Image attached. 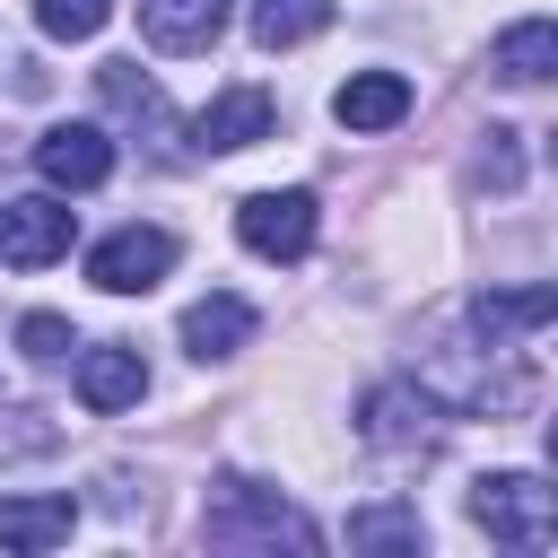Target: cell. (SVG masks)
<instances>
[{"instance_id":"1","label":"cell","mask_w":558,"mask_h":558,"mask_svg":"<svg viewBox=\"0 0 558 558\" xmlns=\"http://www.w3.org/2000/svg\"><path fill=\"white\" fill-rule=\"evenodd\" d=\"M201 532H209V549H323V532L279 497V488H262V480H244V471H227V480H209V506H201Z\"/></svg>"},{"instance_id":"2","label":"cell","mask_w":558,"mask_h":558,"mask_svg":"<svg viewBox=\"0 0 558 558\" xmlns=\"http://www.w3.org/2000/svg\"><path fill=\"white\" fill-rule=\"evenodd\" d=\"M471 523L506 549H549L558 541V488L541 471H488V480H471Z\"/></svg>"},{"instance_id":"3","label":"cell","mask_w":558,"mask_h":558,"mask_svg":"<svg viewBox=\"0 0 558 558\" xmlns=\"http://www.w3.org/2000/svg\"><path fill=\"white\" fill-rule=\"evenodd\" d=\"M357 436L375 453H436L445 445V401L427 384H375L357 401Z\"/></svg>"},{"instance_id":"4","label":"cell","mask_w":558,"mask_h":558,"mask_svg":"<svg viewBox=\"0 0 558 558\" xmlns=\"http://www.w3.org/2000/svg\"><path fill=\"white\" fill-rule=\"evenodd\" d=\"M314 227H323V209H314L305 183H288V192H244V201H235V235H244V253H262V262H305V253H314Z\"/></svg>"},{"instance_id":"5","label":"cell","mask_w":558,"mask_h":558,"mask_svg":"<svg viewBox=\"0 0 558 558\" xmlns=\"http://www.w3.org/2000/svg\"><path fill=\"white\" fill-rule=\"evenodd\" d=\"M166 270H174V235H166V227H113V235L87 253V279H96L105 296H148Z\"/></svg>"},{"instance_id":"6","label":"cell","mask_w":558,"mask_h":558,"mask_svg":"<svg viewBox=\"0 0 558 558\" xmlns=\"http://www.w3.org/2000/svg\"><path fill=\"white\" fill-rule=\"evenodd\" d=\"M35 174H44L52 192H96V183L113 174V140H105L96 122H52V131L35 140Z\"/></svg>"},{"instance_id":"7","label":"cell","mask_w":558,"mask_h":558,"mask_svg":"<svg viewBox=\"0 0 558 558\" xmlns=\"http://www.w3.org/2000/svg\"><path fill=\"white\" fill-rule=\"evenodd\" d=\"M61 253H70V209H61L52 192H35V201H9V209H0V262L44 270V262H61Z\"/></svg>"},{"instance_id":"8","label":"cell","mask_w":558,"mask_h":558,"mask_svg":"<svg viewBox=\"0 0 558 558\" xmlns=\"http://www.w3.org/2000/svg\"><path fill=\"white\" fill-rule=\"evenodd\" d=\"M270 122H279V105H270L262 87H227V96H209V105H201L192 140H201L209 157H227V148H253V140H270Z\"/></svg>"},{"instance_id":"9","label":"cell","mask_w":558,"mask_h":558,"mask_svg":"<svg viewBox=\"0 0 558 558\" xmlns=\"http://www.w3.org/2000/svg\"><path fill=\"white\" fill-rule=\"evenodd\" d=\"M140 392H148V366H140V349H122V340H96V349L78 357V401H87L96 418H113V410H140Z\"/></svg>"},{"instance_id":"10","label":"cell","mask_w":558,"mask_h":558,"mask_svg":"<svg viewBox=\"0 0 558 558\" xmlns=\"http://www.w3.org/2000/svg\"><path fill=\"white\" fill-rule=\"evenodd\" d=\"M235 0H140V35L157 52H209Z\"/></svg>"},{"instance_id":"11","label":"cell","mask_w":558,"mask_h":558,"mask_svg":"<svg viewBox=\"0 0 558 558\" xmlns=\"http://www.w3.org/2000/svg\"><path fill=\"white\" fill-rule=\"evenodd\" d=\"M331 113H340V131H392L410 113V78L401 70H357V78H340Z\"/></svg>"},{"instance_id":"12","label":"cell","mask_w":558,"mask_h":558,"mask_svg":"<svg viewBox=\"0 0 558 558\" xmlns=\"http://www.w3.org/2000/svg\"><path fill=\"white\" fill-rule=\"evenodd\" d=\"M78 532V497H0V549H61Z\"/></svg>"},{"instance_id":"13","label":"cell","mask_w":558,"mask_h":558,"mask_svg":"<svg viewBox=\"0 0 558 558\" xmlns=\"http://www.w3.org/2000/svg\"><path fill=\"white\" fill-rule=\"evenodd\" d=\"M244 340H253V305H244V296H227V288H218V296L183 305V349H192L201 366H209V357H235Z\"/></svg>"},{"instance_id":"14","label":"cell","mask_w":558,"mask_h":558,"mask_svg":"<svg viewBox=\"0 0 558 558\" xmlns=\"http://www.w3.org/2000/svg\"><path fill=\"white\" fill-rule=\"evenodd\" d=\"M488 70H497L506 87H541V78L558 70V26H549V17H523V26H506V35L488 44Z\"/></svg>"},{"instance_id":"15","label":"cell","mask_w":558,"mask_h":558,"mask_svg":"<svg viewBox=\"0 0 558 558\" xmlns=\"http://www.w3.org/2000/svg\"><path fill=\"white\" fill-rule=\"evenodd\" d=\"M549 314H558V288H541V279H532V288H488V296H471V323L497 331V340H506V331H541Z\"/></svg>"},{"instance_id":"16","label":"cell","mask_w":558,"mask_h":558,"mask_svg":"<svg viewBox=\"0 0 558 558\" xmlns=\"http://www.w3.org/2000/svg\"><path fill=\"white\" fill-rule=\"evenodd\" d=\"M323 26H331V0H253V44L262 52H288Z\"/></svg>"},{"instance_id":"17","label":"cell","mask_w":558,"mask_h":558,"mask_svg":"<svg viewBox=\"0 0 558 558\" xmlns=\"http://www.w3.org/2000/svg\"><path fill=\"white\" fill-rule=\"evenodd\" d=\"M349 549H427V523H418V506H357Z\"/></svg>"},{"instance_id":"18","label":"cell","mask_w":558,"mask_h":558,"mask_svg":"<svg viewBox=\"0 0 558 558\" xmlns=\"http://www.w3.org/2000/svg\"><path fill=\"white\" fill-rule=\"evenodd\" d=\"M105 17H113V0H35V26L52 44H87V35H105Z\"/></svg>"},{"instance_id":"19","label":"cell","mask_w":558,"mask_h":558,"mask_svg":"<svg viewBox=\"0 0 558 558\" xmlns=\"http://www.w3.org/2000/svg\"><path fill=\"white\" fill-rule=\"evenodd\" d=\"M17 349H26V366H61V357L78 349V331H70L61 314H26V323H17Z\"/></svg>"},{"instance_id":"20","label":"cell","mask_w":558,"mask_h":558,"mask_svg":"<svg viewBox=\"0 0 558 558\" xmlns=\"http://www.w3.org/2000/svg\"><path fill=\"white\" fill-rule=\"evenodd\" d=\"M61 427L44 418V410H9V427H0V462H17V453H44Z\"/></svg>"},{"instance_id":"21","label":"cell","mask_w":558,"mask_h":558,"mask_svg":"<svg viewBox=\"0 0 558 558\" xmlns=\"http://www.w3.org/2000/svg\"><path fill=\"white\" fill-rule=\"evenodd\" d=\"M514 140H523V131H488V148H480V174H488L497 192L514 183Z\"/></svg>"}]
</instances>
